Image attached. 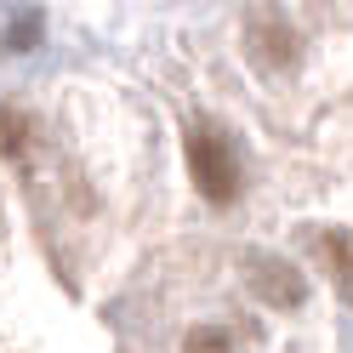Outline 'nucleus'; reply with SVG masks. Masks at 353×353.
Segmentation results:
<instances>
[{"mask_svg":"<svg viewBox=\"0 0 353 353\" xmlns=\"http://www.w3.org/2000/svg\"><path fill=\"white\" fill-rule=\"evenodd\" d=\"M188 171H194V188H200L211 205H228L239 194V160H234L228 137L211 131V125H194L188 131Z\"/></svg>","mask_w":353,"mask_h":353,"instance_id":"f257e3e1","label":"nucleus"},{"mask_svg":"<svg viewBox=\"0 0 353 353\" xmlns=\"http://www.w3.org/2000/svg\"><path fill=\"white\" fill-rule=\"evenodd\" d=\"M245 279H251V291L268 302V307H302V302H307L302 274L291 268V262H279V256H251Z\"/></svg>","mask_w":353,"mask_h":353,"instance_id":"f03ea898","label":"nucleus"},{"mask_svg":"<svg viewBox=\"0 0 353 353\" xmlns=\"http://www.w3.org/2000/svg\"><path fill=\"white\" fill-rule=\"evenodd\" d=\"M319 251H325V262H330V274H336L342 296L353 302V234H342V228L319 234Z\"/></svg>","mask_w":353,"mask_h":353,"instance_id":"7ed1b4c3","label":"nucleus"},{"mask_svg":"<svg viewBox=\"0 0 353 353\" xmlns=\"http://www.w3.org/2000/svg\"><path fill=\"white\" fill-rule=\"evenodd\" d=\"M251 46H256V57L268 63V69H279V63L291 57V34L274 29V23H256V29H251Z\"/></svg>","mask_w":353,"mask_h":353,"instance_id":"20e7f679","label":"nucleus"},{"mask_svg":"<svg viewBox=\"0 0 353 353\" xmlns=\"http://www.w3.org/2000/svg\"><path fill=\"white\" fill-rule=\"evenodd\" d=\"M228 347H234L228 330H216V325H194L188 342H183V353H228Z\"/></svg>","mask_w":353,"mask_h":353,"instance_id":"39448f33","label":"nucleus"},{"mask_svg":"<svg viewBox=\"0 0 353 353\" xmlns=\"http://www.w3.org/2000/svg\"><path fill=\"white\" fill-rule=\"evenodd\" d=\"M17 148H23V114L6 108V114H0V154H17Z\"/></svg>","mask_w":353,"mask_h":353,"instance_id":"423d86ee","label":"nucleus"}]
</instances>
